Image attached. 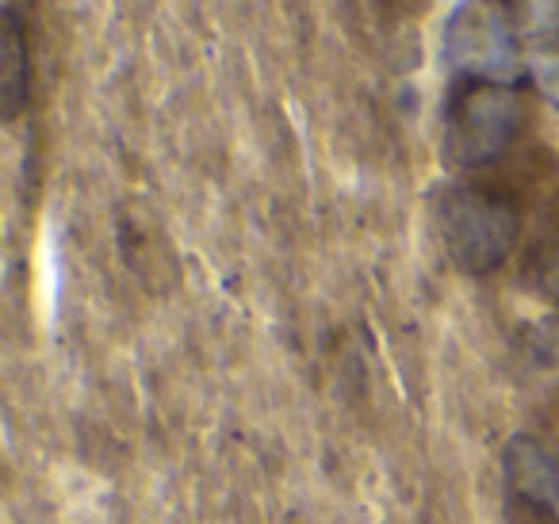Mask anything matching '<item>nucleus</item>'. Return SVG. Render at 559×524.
Masks as SVG:
<instances>
[{"label": "nucleus", "mask_w": 559, "mask_h": 524, "mask_svg": "<svg viewBox=\"0 0 559 524\" xmlns=\"http://www.w3.org/2000/svg\"><path fill=\"white\" fill-rule=\"evenodd\" d=\"M521 127V104L506 85L472 81L444 116V157L460 169H479L510 150Z\"/></svg>", "instance_id": "7ed1b4c3"}, {"label": "nucleus", "mask_w": 559, "mask_h": 524, "mask_svg": "<svg viewBox=\"0 0 559 524\" xmlns=\"http://www.w3.org/2000/svg\"><path fill=\"white\" fill-rule=\"evenodd\" d=\"M544 284H548L551 295H559V249L548 257V264H544Z\"/></svg>", "instance_id": "6e6552de"}, {"label": "nucleus", "mask_w": 559, "mask_h": 524, "mask_svg": "<svg viewBox=\"0 0 559 524\" xmlns=\"http://www.w3.org/2000/svg\"><path fill=\"white\" fill-rule=\"evenodd\" d=\"M4 81H0V88H4V116H20L27 104V35L24 27H20V12H16V0H9L4 4Z\"/></svg>", "instance_id": "39448f33"}, {"label": "nucleus", "mask_w": 559, "mask_h": 524, "mask_svg": "<svg viewBox=\"0 0 559 524\" xmlns=\"http://www.w3.org/2000/svg\"><path fill=\"white\" fill-rule=\"evenodd\" d=\"M518 9L525 12L528 27H536V32L559 27V0H518Z\"/></svg>", "instance_id": "0eeeda50"}, {"label": "nucleus", "mask_w": 559, "mask_h": 524, "mask_svg": "<svg viewBox=\"0 0 559 524\" xmlns=\"http://www.w3.org/2000/svg\"><path fill=\"white\" fill-rule=\"evenodd\" d=\"M444 62L460 78L506 85L521 66L518 32L502 0H460L444 24Z\"/></svg>", "instance_id": "f03ea898"}, {"label": "nucleus", "mask_w": 559, "mask_h": 524, "mask_svg": "<svg viewBox=\"0 0 559 524\" xmlns=\"http://www.w3.org/2000/svg\"><path fill=\"white\" fill-rule=\"evenodd\" d=\"M506 483L528 516L540 524H559V460L540 440L513 437L506 444Z\"/></svg>", "instance_id": "20e7f679"}, {"label": "nucleus", "mask_w": 559, "mask_h": 524, "mask_svg": "<svg viewBox=\"0 0 559 524\" xmlns=\"http://www.w3.org/2000/svg\"><path fill=\"white\" fill-rule=\"evenodd\" d=\"M437 234L460 272L487 276L502 269L518 246V211L483 188H449L437 200Z\"/></svg>", "instance_id": "f257e3e1"}, {"label": "nucleus", "mask_w": 559, "mask_h": 524, "mask_svg": "<svg viewBox=\"0 0 559 524\" xmlns=\"http://www.w3.org/2000/svg\"><path fill=\"white\" fill-rule=\"evenodd\" d=\"M533 81L544 93V100L559 111V50H540L533 58Z\"/></svg>", "instance_id": "423d86ee"}]
</instances>
